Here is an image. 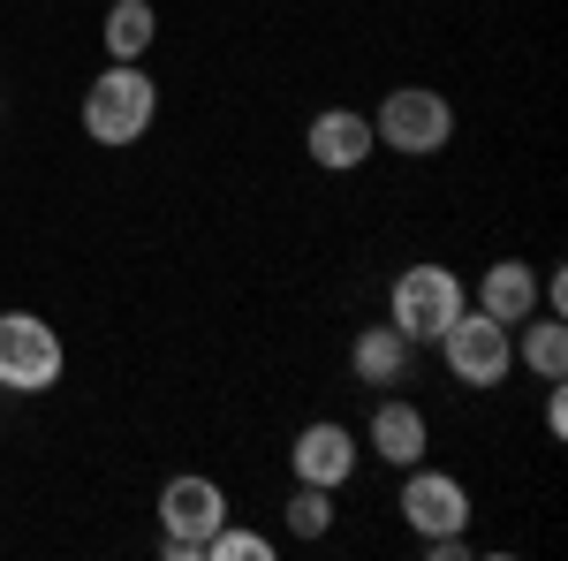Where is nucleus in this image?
I'll return each mask as SVG.
<instances>
[{"label": "nucleus", "mask_w": 568, "mask_h": 561, "mask_svg": "<svg viewBox=\"0 0 568 561\" xmlns=\"http://www.w3.org/2000/svg\"><path fill=\"white\" fill-rule=\"evenodd\" d=\"M152 122H160V84H152L136 61H114V69H99L84 84V137L91 144L122 152V144H136Z\"/></svg>", "instance_id": "f257e3e1"}, {"label": "nucleus", "mask_w": 568, "mask_h": 561, "mask_svg": "<svg viewBox=\"0 0 568 561\" xmlns=\"http://www.w3.org/2000/svg\"><path fill=\"white\" fill-rule=\"evenodd\" d=\"M227 523V493L220 478L205 471H182L160 485V554L168 561H205V539Z\"/></svg>", "instance_id": "f03ea898"}, {"label": "nucleus", "mask_w": 568, "mask_h": 561, "mask_svg": "<svg viewBox=\"0 0 568 561\" xmlns=\"http://www.w3.org/2000/svg\"><path fill=\"white\" fill-rule=\"evenodd\" d=\"M439 357H447V372H455V388H500L508 372H516V327H500V319H485L478 303H463V319L439 334Z\"/></svg>", "instance_id": "7ed1b4c3"}, {"label": "nucleus", "mask_w": 568, "mask_h": 561, "mask_svg": "<svg viewBox=\"0 0 568 561\" xmlns=\"http://www.w3.org/2000/svg\"><path fill=\"white\" fill-rule=\"evenodd\" d=\"M387 319L417 349H433L463 319V273L455 266H402V281H394V297H387Z\"/></svg>", "instance_id": "20e7f679"}, {"label": "nucleus", "mask_w": 568, "mask_h": 561, "mask_svg": "<svg viewBox=\"0 0 568 561\" xmlns=\"http://www.w3.org/2000/svg\"><path fill=\"white\" fill-rule=\"evenodd\" d=\"M372 137H379L387 152H402V160H433L439 144L455 137V107L425 84H394L387 99H379V114H372Z\"/></svg>", "instance_id": "39448f33"}, {"label": "nucleus", "mask_w": 568, "mask_h": 561, "mask_svg": "<svg viewBox=\"0 0 568 561\" xmlns=\"http://www.w3.org/2000/svg\"><path fill=\"white\" fill-rule=\"evenodd\" d=\"M69 349L39 311H0V394H45L61 380Z\"/></svg>", "instance_id": "423d86ee"}, {"label": "nucleus", "mask_w": 568, "mask_h": 561, "mask_svg": "<svg viewBox=\"0 0 568 561\" xmlns=\"http://www.w3.org/2000/svg\"><path fill=\"white\" fill-rule=\"evenodd\" d=\"M402 523H409L417 539H433V531H470V485L455 471L409 463V478H402Z\"/></svg>", "instance_id": "0eeeda50"}, {"label": "nucleus", "mask_w": 568, "mask_h": 561, "mask_svg": "<svg viewBox=\"0 0 568 561\" xmlns=\"http://www.w3.org/2000/svg\"><path fill=\"white\" fill-rule=\"evenodd\" d=\"M356 432L342 425V418H318V425H304L296 432V448H288V463H296V478L304 485H326V493H342L356 478Z\"/></svg>", "instance_id": "6e6552de"}, {"label": "nucleus", "mask_w": 568, "mask_h": 561, "mask_svg": "<svg viewBox=\"0 0 568 561\" xmlns=\"http://www.w3.org/2000/svg\"><path fill=\"white\" fill-rule=\"evenodd\" d=\"M304 152L318 160V168H334V174L364 168V160L379 152V137H372V114H356V107H326V114H311Z\"/></svg>", "instance_id": "1a4fd4ad"}, {"label": "nucleus", "mask_w": 568, "mask_h": 561, "mask_svg": "<svg viewBox=\"0 0 568 561\" xmlns=\"http://www.w3.org/2000/svg\"><path fill=\"white\" fill-rule=\"evenodd\" d=\"M349 372L364 380V388H402V380L417 372V342H409L394 319L387 327H364V334L349 342Z\"/></svg>", "instance_id": "9d476101"}, {"label": "nucleus", "mask_w": 568, "mask_h": 561, "mask_svg": "<svg viewBox=\"0 0 568 561\" xmlns=\"http://www.w3.org/2000/svg\"><path fill=\"white\" fill-rule=\"evenodd\" d=\"M425 448H433V425H425V410L417 402H379L372 410V455L394 463V471H409V463H425Z\"/></svg>", "instance_id": "9b49d317"}, {"label": "nucleus", "mask_w": 568, "mask_h": 561, "mask_svg": "<svg viewBox=\"0 0 568 561\" xmlns=\"http://www.w3.org/2000/svg\"><path fill=\"white\" fill-rule=\"evenodd\" d=\"M478 311H485V319H500V327H524L530 311H538V266L493 259L478 273Z\"/></svg>", "instance_id": "f8f14e48"}, {"label": "nucleus", "mask_w": 568, "mask_h": 561, "mask_svg": "<svg viewBox=\"0 0 568 561\" xmlns=\"http://www.w3.org/2000/svg\"><path fill=\"white\" fill-rule=\"evenodd\" d=\"M524 364L546 380V388L568 372V319L561 311H530L524 319Z\"/></svg>", "instance_id": "ddd939ff"}, {"label": "nucleus", "mask_w": 568, "mask_h": 561, "mask_svg": "<svg viewBox=\"0 0 568 561\" xmlns=\"http://www.w3.org/2000/svg\"><path fill=\"white\" fill-rule=\"evenodd\" d=\"M152 39H160L152 0H114V8H106V53H114V61H144Z\"/></svg>", "instance_id": "4468645a"}, {"label": "nucleus", "mask_w": 568, "mask_h": 561, "mask_svg": "<svg viewBox=\"0 0 568 561\" xmlns=\"http://www.w3.org/2000/svg\"><path fill=\"white\" fill-rule=\"evenodd\" d=\"M288 539H304V547H318V539H326V531H334V493H326V485H304V478H296V493H288Z\"/></svg>", "instance_id": "2eb2a0df"}, {"label": "nucleus", "mask_w": 568, "mask_h": 561, "mask_svg": "<svg viewBox=\"0 0 568 561\" xmlns=\"http://www.w3.org/2000/svg\"><path fill=\"white\" fill-rule=\"evenodd\" d=\"M205 561H273V539H265V531H235V523H220L213 539H205Z\"/></svg>", "instance_id": "dca6fc26"}, {"label": "nucleus", "mask_w": 568, "mask_h": 561, "mask_svg": "<svg viewBox=\"0 0 568 561\" xmlns=\"http://www.w3.org/2000/svg\"><path fill=\"white\" fill-rule=\"evenodd\" d=\"M546 432H554V440L568 432V402H561V380H554V394H546Z\"/></svg>", "instance_id": "f3484780"}]
</instances>
